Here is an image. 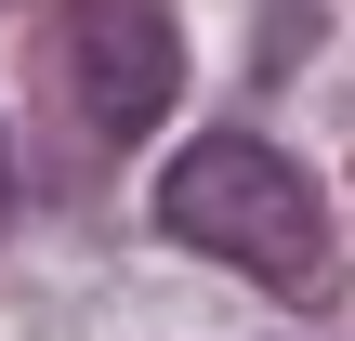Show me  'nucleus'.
Returning <instances> with one entry per match:
<instances>
[{
  "instance_id": "nucleus-1",
  "label": "nucleus",
  "mask_w": 355,
  "mask_h": 341,
  "mask_svg": "<svg viewBox=\"0 0 355 341\" xmlns=\"http://www.w3.org/2000/svg\"><path fill=\"white\" fill-rule=\"evenodd\" d=\"M158 237H184V250H211L237 276H277V289L329 276V210H316L303 158L263 145V131H198L158 171Z\"/></svg>"
},
{
  "instance_id": "nucleus-2",
  "label": "nucleus",
  "mask_w": 355,
  "mask_h": 341,
  "mask_svg": "<svg viewBox=\"0 0 355 341\" xmlns=\"http://www.w3.org/2000/svg\"><path fill=\"white\" fill-rule=\"evenodd\" d=\"M184 92V39L158 0H66V105L92 145H145Z\"/></svg>"
}]
</instances>
